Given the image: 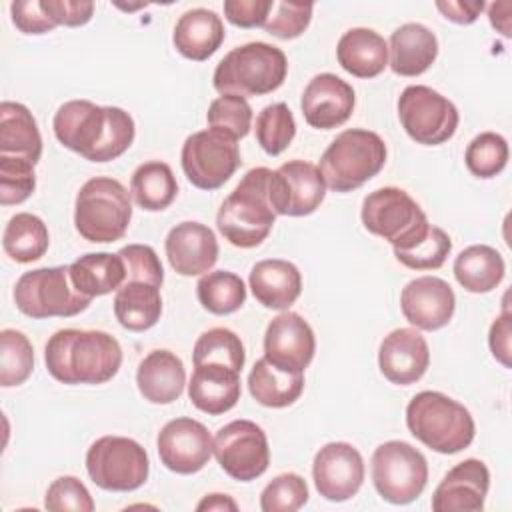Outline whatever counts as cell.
I'll list each match as a JSON object with an SVG mask.
<instances>
[{
  "label": "cell",
  "instance_id": "52a82bcc",
  "mask_svg": "<svg viewBox=\"0 0 512 512\" xmlns=\"http://www.w3.org/2000/svg\"><path fill=\"white\" fill-rule=\"evenodd\" d=\"M132 218L130 192L122 182L96 176L82 184L74 202V226L88 242L120 240Z\"/></svg>",
  "mask_w": 512,
  "mask_h": 512
},
{
  "label": "cell",
  "instance_id": "9f6ffc18",
  "mask_svg": "<svg viewBox=\"0 0 512 512\" xmlns=\"http://www.w3.org/2000/svg\"><path fill=\"white\" fill-rule=\"evenodd\" d=\"M196 510H238V504L228 494H208L198 504Z\"/></svg>",
  "mask_w": 512,
  "mask_h": 512
},
{
  "label": "cell",
  "instance_id": "9c48e42d",
  "mask_svg": "<svg viewBox=\"0 0 512 512\" xmlns=\"http://www.w3.org/2000/svg\"><path fill=\"white\" fill-rule=\"evenodd\" d=\"M16 308L36 320L70 318L84 312L92 298L80 294L70 278V266L24 272L14 286Z\"/></svg>",
  "mask_w": 512,
  "mask_h": 512
},
{
  "label": "cell",
  "instance_id": "603a6c76",
  "mask_svg": "<svg viewBox=\"0 0 512 512\" xmlns=\"http://www.w3.org/2000/svg\"><path fill=\"white\" fill-rule=\"evenodd\" d=\"M164 250L170 266L180 276L206 274L220 252L216 234L206 224L192 220L180 222L168 232Z\"/></svg>",
  "mask_w": 512,
  "mask_h": 512
},
{
  "label": "cell",
  "instance_id": "d6a6232c",
  "mask_svg": "<svg viewBox=\"0 0 512 512\" xmlns=\"http://www.w3.org/2000/svg\"><path fill=\"white\" fill-rule=\"evenodd\" d=\"M250 396L266 408H286L294 404L304 390V372H286L266 358L254 362L248 374Z\"/></svg>",
  "mask_w": 512,
  "mask_h": 512
},
{
  "label": "cell",
  "instance_id": "ba28073f",
  "mask_svg": "<svg viewBox=\"0 0 512 512\" xmlns=\"http://www.w3.org/2000/svg\"><path fill=\"white\" fill-rule=\"evenodd\" d=\"M360 216L364 228L390 242L394 252H404L420 244L432 226L418 202L396 186L370 192L362 202Z\"/></svg>",
  "mask_w": 512,
  "mask_h": 512
},
{
  "label": "cell",
  "instance_id": "f1b7e54d",
  "mask_svg": "<svg viewBox=\"0 0 512 512\" xmlns=\"http://www.w3.org/2000/svg\"><path fill=\"white\" fill-rule=\"evenodd\" d=\"M336 58L348 74L374 78L388 66V44L372 28H350L338 40Z\"/></svg>",
  "mask_w": 512,
  "mask_h": 512
},
{
  "label": "cell",
  "instance_id": "e575fe53",
  "mask_svg": "<svg viewBox=\"0 0 512 512\" xmlns=\"http://www.w3.org/2000/svg\"><path fill=\"white\" fill-rule=\"evenodd\" d=\"M130 194L142 210H166L178 196V182L166 162L150 160L140 164L130 180Z\"/></svg>",
  "mask_w": 512,
  "mask_h": 512
},
{
  "label": "cell",
  "instance_id": "bcb514c9",
  "mask_svg": "<svg viewBox=\"0 0 512 512\" xmlns=\"http://www.w3.org/2000/svg\"><path fill=\"white\" fill-rule=\"evenodd\" d=\"M312 2H276L272 6V12L262 26L268 34L280 38V40H292L298 38L312 20Z\"/></svg>",
  "mask_w": 512,
  "mask_h": 512
},
{
  "label": "cell",
  "instance_id": "9a60e30c",
  "mask_svg": "<svg viewBox=\"0 0 512 512\" xmlns=\"http://www.w3.org/2000/svg\"><path fill=\"white\" fill-rule=\"evenodd\" d=\"M326 196L324 178L312 162L288 160L270 172L268 198L276 216H308Z\"/></svg>",
  "mask_w": 512,
  "mask_h": 512
},
{
  "label": "cell",
  "instance_id": "30bf717a",
  "mask_svg": "<svg viewBox=\"0 0 512 512\" xmlns=\"http://www.w3.org/2000/svg\"><path fill=\"white\" fill-rule=\"evenodd\" d=\"M86 470L90 480L110 492L138 490L150 472L146 450L126 436H102L86 452Z\"/></svg>",
  "mask_w": 512,
  "mask_h": 512
},
{
  "label": "cell",
  "instance_id": "681fc988",
  "mask_svg": "<svg viewBox=\"0 0 512 512\" xmlns=\"http://www.w3.org/2000/svg\"><path fill=\"white\" fill-rule=\"evenodd\" d=\"M274 0H226L224 2V16L230 24L240 28H256L264 26Z\"/></svg>",
  "mask_w": 512,
  "mask_h": 512
},
{
  "label": "cell",
  "instance_id": "2e32d148",
  "mask_svg": "<svg viewBox=\"0 0 512 512\" xmlns=\"http://www.w3.org/2000/svg\"><path fill=\"white\" fill-rule=\"evenodd\" d=\"M212 436L194 418H174L162 426L156 438L160 462L176 474L200 472L212 456Z\"/></svg>",
  "mask_w": 512,
  "mask_h": 512
},
{
  "label": "cell",
  "instance_id": "f907efd6",
  "mask_svg": "<svg viewBox=\"0 0 512 512\" xmlns=\"http://www.w3.org/2000/svg\"><path fill=\"white\" fill-rule=\"evenodd\" d=\"M10 14L14 26L24 34H46L56 28L54 20L42 8V0L12 2Z\"/></svg>",
  "mask_w": 512,
  "mask_h": 512
},
{
  "label": "cell",
  "instance_id": "6da1fadb",
  "mask_svg": "<svg viewBox=\"0 0 512 512\" xmlns=\"http://www.w3.org/2000/svg\"><path fill=\"white\" fill-rule=\"evenodd\" d=\"M52 128L62 146L90 162L116 160L136 136L134 120L126 110L90 100L64 102L54 114Z\"/></svg>",
  "mask_w": 512,
  "mask_h": 512
},
{
  "label": "cell",
  "instance_id": "836d02e7",
  "mask_svg": "<svg viewBox=\"0 0 512 512\" xmlns=\"http://www.w3.org/2000/svg\"><path fill=\"white\" fill-rule=\"evenodd\" d=\"M162 314L160 288L146 282H124L114 296V316L130 332L150 330Z\"/></svg>",
  "mask_w": 512,
  "mask_h": 512
},
{
  "label": "cell",
  "instance_id": "4dcf8cb0",
  "mask_svg": "<svg viewBox=\"0 0 512 512\" xmlns=\"http://www.w3.org/2000/svg\"><path fill=\"white\" fill-rule=\"evenodd\" d=\"M452 270L464 290L472 294H486L504 280L506 264L496 248L474 244L456 256Z\"/></svg>",
  "mask_w": 512,
  "mask_h": 512
},
{
  "label": "cell",
  "instance_id": "db71d44e",
  "mask_svg": "<svg viewBox=\"0 0 512 512\" xmlns=\"http://www.w3.org/2000/svg\"><path fill=\"white\" fill-rule=\"evenodd\" d=\"M442 16L454 24H472L478 20L480 12L486 8L484 0H448L436 2Z\"/></svg>",
  "mask_w": 512,
  "mask_h": 512
},
{
  "label": "cell",
  "instance_id": "1f68e13d",
  "mask_svg": "<svg viewBox=\"0 0 512 512\" xmlns=\"http://www.w3.org/2000/svg\"><path fill=\"white\" fill-rule=\"evenodd\" d=\"M70 278L76 290L88 298L110 294L126 282L124 260L110 252H90L70 264Z\"/></svg>",
  "mask_w": 512,
  "mask_h": 512
},
{
  "label": "cell",
  "instance_id": "74e56055",
  "mask_svg": "<svg viewBox=\"0 0 512 512\" xmlns=\"http://www.w3.org/2000/svg\"><path fill=\"white\" fill-rule=\"evenodd\" d=\"M192 362L196 364H224L236 372H242L246 352L240 336L230 328H210L202 332L192 350Z\"/></svg>",
  "mask_w": 512,
  "mask_h": 512
},
{
  "label": "cell",
  "instance_id": "ac0fdd59",
  "mask_svg": "<svg viewBox=\"0 0 512 512\" xmlns=\"http://www.w3.org/2000/svg\"><path fill=\"white\" fill-rule=\"evenodd\" d=\"M316 352L312 326L298 312H282L264 332V358L280 370L304 372Z\"/></svg>",
  "mask_w": 512,
  "mask_h": 512
},
{
  "label": "cell",
  "instance_id": "4316f807",
  "mask_svg": "<svg viewBox=\"0 0 512 512\" xmlns=\"http://www.w3.org/2000/svg\"><path fill=\"white\" fill-rule=\"evenodd\" d=\"M254 298L272 310H288L302 292V274L296 264L282 258L260 260L250 270Z\"/></svg>",
  "mask_w": 512,
  "mask_h": 512
},
{
  "label": "cell",
  "instance_id": "c3c4849f",
  "mask_svg": "<svg viewBox=\"0 0 512 512\" xmlns=\"http://www.w3.org/2000/svg\"><path fill=\"white\" fill-rule=\"evenodd\" d=\"M118 256L124 260L126 282H146L162 286L164 268L152 246L146 244H128L118 250Z\"/></svg>",
  "mask_w": 512,
  "mask_h": 512
},
{
  "label": "cell",
  "instance_id": "5bb4252c",
  "mask_svg": "<svg viewBox=\"0 0 512 512\" xmlns=\"http://www.w3.org/2000/svg\"><path fill=\"white\" fill-rule=\"evenodd\" d=\"M212 454L220 468L238 482L260 478L270 464L266 432L252 420H232L212 440Z\"/></svg>",
  "mask_w": 512,
  "mask_h": 512
},
{
  "label": "cell",
  "instance_id": "8fae6325",
  "mask_svg": "<svg viewBox=\"0 0 512 512\" xmlns=\"http://www.w3.org/2000/svg\"><path fill=\"white\" fill-rule=\"evenodd\" d=\"M372 482L390 504H410L428 482V462L420 450L404 440H388L372 454Z\"/></svg>",
  "mask_w": 512,
  "mask_h": 512
},
{
  "label": "cell",
  "instance_id": "f546056e",
  "mask_svg": "<svg viewBox=\"0 0 512 512\" xmlns=\"http://www.w3.org/2000/svg\"><path fill=\"white\" fill-rule=\"evenodd\" d=\"M0 156L38 164L42 136L32 112L20 102L0 104Z\"/></svg>",
  "mask_w": 512,
  "mask_h": 512
},
{
  "label": "cell",
  "instance_id": "7bdbcfd3",
  "mask_svg": "<svg viewBox=\"0 0 512 512\" xmlns=\"http://www.w3.org/2000/svg\"><path fill=\"white\" fill-rule=\"evenodd\" d=\"M308 484L300 474L284 472L272 478L260 494L262 512H294L308 502Z\"/></svg>",
  "mask_w": 512,
  "mask_h": 512
},
{
  "label": "cell",
  "instance_id": "f5cc1de1",
  "mask_svg": "<svg viewBox=\"0 0 512 512\" xmlns=\"http://www.w3.org/2000/svg\"><path fill=\"white\" fill-rule=\"evenodd\" d=\"M510 312L504 308V312L492 322L488 344L492 350V356L504 366L510 368Z\"/></svg>",
  "mask_w": 512,
  "mask_h": 512
},
{
  "label": "cell",
  "instance_id": "5b68a950",
  "mask_svg": "<svg viewBox=\"0 0 512 512\" xmlns=\"http://www.w3.org/2000/svg\"><path fill=\"white\" fill-rule=\"evenodd\" d=\"M288 74L286 54L268 42H248L232 48L216 66V92L234 96H264L278 90Z\"/></svg>",
  "mask_w": 512,
  "mask_h": 512
},
{
  "label": "cell",
  "instance_id": "7dc6e473",
  "mask_svg": "<svg viewBox=\"0 0 512 512\" xmlns=\"http://www.w3.org/2000/svg\"><path fill=\"white\" fill-rule=\"evenodd\" d=\"M44 506L52 512H92L94 500L76 476H60L48 486Z\"/></svg>",
  "mask_w": 512,
  "mask_h": 512
},
{
  "label": "cell",
  "instance_id": "ab89813d",
  "mask_svg": "<svg viewBox=\"0 0 512 512\" xmlns=\"http://www.w3.org/2000/svg\"><path fill=\"white\" fill-rule=\"evenodd\" d=\"M256 140L260 148L270 154H282L296 136V122L284 102L264 106L256 116Z\"/></svg>",
  "mask_w": 512,
  "mask_h": 512
},
{
  "label": "cell",
  "instance_id": "e0dca14e",
  "mask_svg": "<svg viewBox=\"0 0 512 512\" xmlns=\"http://www.w3.org/2000/svg\"><path fill=\"white\" fill-rule=\"evenodd\" d=\"M312 478L322 498L346 502L364 482L362 454L348 442H328L314 456Z\"/></svg>",
  "mask_w": 512,
  "mask_h": 512
},
{
  "label": "cell",
  "instance_id": "f35d334b",
  "mask_svg": "<svg viewBox=\"0 0 512 512\" xmlns=\"http://www.w3.org/2000/svg\"><path fill=\"white\" fill-rule=\"evenodd\" d=\"M34 370V348L26 334L14 328L0 332V386H20Z\"/></svg>",
  "mask_w": 512,
  "mask_h": 512
},
{
  "label": "cell",
  "instance_id": "7402d4cb",
  "mask_svg": "<svg viewBox=\"0 0 512 512\" xmlns=\"http://www.w3.org/2000/svg\"><path fill=\"white\" fill-rule=\"evenodd\" d=\"M378 366L384 378L396 386L418 382L430 366V350L414 328H396L380 342Z\"/></svg>",
  "mask_w": 512,
  "mask_h": 512
},
{
  "label": "cell",
  "instance_id": "8d00e7d4",
  "mask_svg": "<svg viewBox=\"0 0 512 512\" xmlns=\"http://www.w3.org/2000/svg\"><path fill=\"white\" fill-rule=\"evenodd\" d=\"M196 296L204 310L216 316H226L242 308L246 302L244 280L228 270L206 272L196 284Z\"/></svg>",
  "mask_w": 512,
  "mask_h": 512
},
{
  "label": "cell",
  "instance_id": "d590c367",
  "mask_svg": "<svg viewBox=\"0 0 512 512\" xmlns=\"http://www.w3.org/2000/svg\"><path fill=\"white\" fill-rule=\"evenodd\" d=\"M48 228L42 218L30 212L14 214L2 234V248L18 264L40 260L48 250Z\"/></svg>",
  "mask_w": 512,
  "mask_h": 512
},
{
  "label": "cell",
  "instance_id": "b9f144b4",
  "mask_svg": "<svg viewBox=\"0 0 512 512\" xmlns=\"http://www.w3.org/2000/svg\"><path fill=\"white\" fill-rule=\"evenodd\" d=\"M206 120L210 128H216L234 140L248 136L252 128V108L246 98L234 94H222L208 106Z\"/></svg>",
  "mask_w": 512,
  "mask_h": 512
},
{
  "label": "cell",
  "instance_id": "816d5d0a",
  "mask_svg": "<svg viewBox=\"0 0 512 512\" xmlns=\"http://www.w3.org/2000/svg\"><path fill=\"white\" fill-rule=\"evenodd\" d=\"M42 8L56 26H84L94 14V2L84 0H42Z\"/></svg>",
  "mask_w": 512,
  "mask_h": 512
},
{
  "label": "cell",
  "instance_id": "ffe728a7",
  "mask_svg": "<svg viewBox=\"0 0 512 512\" xmlns=\"http://www.w3.org/2000/svg\"><path fill=\"white\" fill-rule=\"evenodd\" d=\"M354 88L332 72L316 74L304 88L300 108L308 126L332 130L342 126L354 112Z\"/></svg>",
  "mask_w": 512,
  "mask_h": 512
},
{
  "label": "cell",
  "instance_id": "ee69618b",
  "mask_svg": "<svg viewBox=\"0 0 512 512\" xmlns=\"http://www.w3.org/2000/svg\"><path fill=\"white\" fill-rule=\"evenodd\" d=\"M450 250V236L442 228L432 224L426 238L420 244L404 252H394V256L402 266L410 270H438L446 262Z\"/></svg>",
  "mask_w": 512,
  "mask_h": 512
},
{
  "label": "cell",
  "instance_id": "83f0119b",
  "mask_svg": "<svg viewBox=\"0 0 512 512\" xmlns=\"http://www.w3.org/2000/svg\"><path fill=\"white\" fill-rule=\"evenodd\" d=\"M226 30L220 16L208 8L186 10L172 34L174 48L188 60L204 62L208 60L224 42Z\"/></svg>",
  "mask_w": 512,
  "mask_h": 512
},
{
  "label": "cell",
  "instance_id": "277c9868",
  "mask_svg": "<svg viewBox=\"0 0 512 512\" xmlns=\"http://www.w3.org/2000/svg\"><path fill=\"white\" fill-rule=\"evenodd\" d=\"M406 426L416 440L440 454L462 452L476 434L470 410L436 390H422L408 402Z\"/></svg>",
  "mask_w": 512,
  "mask_h": 512
},
{
  "label": "cell",
  "instance_id": "44dd1931",
  "mask_svg": "<svg viewBox=\"0 0 512 512\" xmlns=\"http://www.w3.org/2000/svg\"><path fill=\"white\" fill-rule=\"evenodd\" d=\"M490 488V472L478 458L450 468L432 494L434 512H480Z\"/></svg>",
  "mask_w": 512,
  "mask_h": 512
},
{
  "label": "cell",
  "instance_id": "8992f818",
  "mask_svg": "<svg viewBox=\"0 0 512 512\" xmlns=\"http://www.w3.org/2000/svg\"><path fill=\"white\" fill-rule=\"evenodd\" d=\"M386 154V144L376 132L348 128L324 150L318 170L326 188L344 194L374 178L384 168Z\"/></svg>",
  "mask_w": 512,
  "mask_h": 512
},
{
  "label": "cell",
  "instance_id": "484cf974",
  "mask_svg": "<svg viewBox=\"0 0 512 512\" xmlns=\"http://www.w3.org/2000/svg\"><path fill=\"white\" fill-rule=\"evenodd\" d=\"M136 386L144 400L152 404H172L186 386V368L170 350H152L136 370Z\"/></svg>",
  "mask_w": 512,
  "mask_h": 512
},
{
  "label": "cell",
  "instance_id": "3957f363",
  "mask_svg": "<svg viewBox=\"0 0 512 512\" xmlns=\"http://www.w3.org/2000/svg\"><path fill=\"white\" fill-rule=\"evenodd\" d=\"M270 172L264 166L248 170L220 204L216 226L232 246L256 248L268 238L276 222V212L268 198Z\"/></svg>",
  "mask_w": 512,
  "mask_h": 512
},
{
  "label": "cell",
  "instance_id": "11a10c76",
  "mask_svg": "<svg viewBox=\"0 0 512 512\" xmlns=\"http://www.w3.org/2000/svg\"><path fill=\"white\" fill-rule=\"evenodd\" d=\"M510 2H494L488 6V18L492 28L502 32L506 38L510 36Z\"/></svg>",
  "mask_w": 512,
  "mask_h": 512
},
{
  "label": "cell",
  "instance_id": "4fadbf2b",
  "mask_svg": "<svg viewBox=\"0 0 512 512\" xmlns=\"http://www.w3.org/2000/svg\"><path fill=\"white\" fill-rule=\"evenodd\" d=\"M236 142L238 140L216 128L190 134L180 152L182 170L188 182L200 190H216L224 186L242 162Z\"/></svg>",
  "mask_w": 512,
  "mask_h": 512
},
{
  "label": "cell",
  "instance_id": "d6986e66",
  "mask_svg": "<svg viewBox=\"0 0 512 512\" xmlns=\"http://www.w3.org/2000/svg\"><path fill=\"white\" fill-rule=\"evenodd\" d=\"M400 308L412 326L434 332L452 320L456 296L446 280L438 276H420L402 288Z\"/></svg>",
  "mask_w": 512,
  "mask_h": 512
},
{
  "label": "cell",
  "instance_id": "60d3db41",
  "mask_svg": "<svg viewBox=\"0 0 512 512\" xmlns=\"http://www.w3.org/2000/svg\"><path fill=\"white\" fill-rule=\"evenodd\" d=\"M508 142L496 132H480L470 140L464 152V162L476 178H494L508 164Z\"/></svg>",
  "mask_w": 512,
  "mask_h": 512
},
{
  "label": "cell",
  "instance_id": "cb8c5ba5",
  "mask_svg": "<svg viewBox=\"0 0 512 512\" xmlns=\"http://www.w3.org/2000/svg\"><path fill=\"white\" fill-rule=\"evenodd\" d=\"M240 372L224 364H196L190 384V402L210 416L224 414L232 410L240 400Z\"/></svg>",
  "mask_w": 512,
  "mask_h": 512
},
{
  "label": "cell",
  "instance_id": "f6af8a7d",
  "mask_svg": "<svg viewBox=\"0 0 512 512\" xmlns=\"http://www.w3.org/2000/svg\"><path fill=\"white\" fill-rule=\"evenodd\" d=\"M36 188L34 164L18 158L0 156V204H22Z\"/></svg>",
  "mask_w": 512,
  "mask_h": 512
},
{
  "label": "cell",
  "instance_id": "d4e9b609",
  "mask_svg": "<svg viewBox=\"0 0 512 512\" xmlns=\"http://www.w3.org/2000/svg\"><path fill=\"white\" fill-rule=\"evenodd\" d=\"M438 56L436 34L420 22L396 28L388 42V66L394 74L414 78L424 74Z\"/></svg>",
  "mask_w": 512,
  "mask_h": 512
},
{
  "label": "cell",
  "instance_id": "7c38bea8",
  "mask_svg": "<svg viewBox=\"0 0 512 512\" xmlns=\"http://www.w3.org/2000/svg\"><path fill=\"white\" fill-rule=\"evenodd\" d=\"M398 118L406 134L424 146L448 142L458 128V108L424 84L406 86L398 98Z\"/></svg>",
  "mask_w": 512,
  "mask_h": 512
},
{
  "label": "cell",
  "instance_id": "7a4b0ae2",
  "mask_svg": "<svg viewBox=\"0 0 512 512\" xmlns=\"http://www.w3.org/2000/svg\"><path fill=\"white\" fill-rule=\"evenodd\" d=\"M44 362L62 384H104L118 374L122 348L108 332L64 328L48 338Z\"/></svg>",
  "mask_w": 512,
  "mask_h": 512
}]
</instances>
